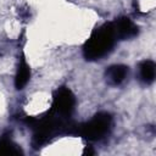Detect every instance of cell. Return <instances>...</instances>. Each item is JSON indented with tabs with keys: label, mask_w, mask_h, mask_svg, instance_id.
<instances>
[{
	"label": "cell",
	"mask_w": 156,
	"mask_h": 156,
	"mask_svg": "<svg viewBox=\"0 0 156 156\" xmlns=\"http://www.w3.org/2000/svg\"><path fill=\"white\" fill-rule=\"evenodd\" d=\"M112 23H107L98 28L84 45V55L89 60H96L106 55L115 44L116 39Z\"/></svg>",
	"instance_id": "cell-1"
},
{
	"label": "cell",
	"mask_w": 156,
	"mask_h": 156,
	"mask_svg": "<svg viewBox=\"0 0 156 156\" xmlns=\"http://www.w3.org/2000/svg\"><path fill=\"white\" fill-rule=\"evenodd\" d=\"M111 126V117L108 113H98L91 121L80 126L79 134L89 140H98L102 138Z\"/></svg>",
	"instance_id": "cell-2"
},
{
	"label": "cell",
	"mask_w": 156,
	"mask_h": 156,
	"mask_svg": "<svg viewBox=\"0 0 156 156\" xmlns=\"http://www.w3.org/2000/svg\"><path fill=\"white\" fill-rule=\"evenodd\" d=\"M74 96L72 91L67 88H61L56 91L54 98V107L57 111V113L62 116H68L74 108Z\"/></svg>",
	"instance_id": "cell-3"
},
{
	"label": "cell",
	"mask_w": 156,
	"mask_h": 156,
	"mask_svg": "<svg viewBox=\"0 0 156 156\" xmlns=\"http://www.w3.org/2000/svg\"><path fill=\"white\" fill-rule=\"evenodd\" d=\"M112 24H113L116 37H119V38H123V39L132 38L138 32L136 26L129 18H126V17L117 20L116 23H112Z\"/></svg>",
	"instance_id": "cell-4"
},
{
	"label": "cell",
	"mask_w": 156,
	"mask_h": 156,
	"mask_svg": "<svg viewBox=\"0 0 156 156\" xmlns=\"http://www.w3.org/2000/svg\"><path fill=\"white\" fill-rule=\"evenodd\" d=\"M127 74H128V67H126L123 65L111 66L106 72V77L111 84L122 83L124 80V78L127 77Z\"/></svg>",
	"instance_id": "cell-5"
},
{
	"label": "cell",
	"mask_w": 156,
	"mask_h": 156,
	"mask_svg": "<svg viewBox=\"0 0 156 156\" xmlns=\"http://www.w3.org/2000/svg\"><path fill=\"white\" fill-rule=\"evenodd\" d=\"M29 77H30L29 66L27 65L26 60L22 58L20 65H18L17 73H16V77H15V85H16V88L17 89H23V87L28 83Z\"/></svg>",
	"instance_id": "cell-6"
},
{
	"label": "cell",
	"mask_w": 156,
	"mask_h": 156,
	"mask_svg": "<svg viewBox=\"0 0 156 156\" xmlns=\"http://www.w3.org/2000/svg\"><path fill=\"white\" fill-rule=\"evenodd\" d=\"M155 63L152 61H144L140 65V77L145 83H151L155 78Z\"/></svg>",
	"instance_id": "cell-7"
},
{
	"label": "cell",
	"mask_w": 156,
	"mask_h": 156,
	"mask_svg": "<svg viewBox=\"0 0 156 156\" xmlns=\"http://www.w3.org/2000/svg\"><path fill=\"white\" fill-rule=\"evenodd\" d=\"M21 150L10 140H2L0 143V155H18Z\"/></svg>",
	"instance_id": "cell-8"
}]
</instances>
